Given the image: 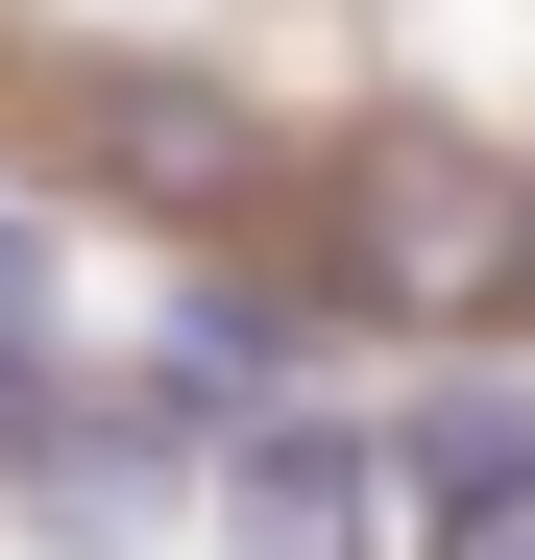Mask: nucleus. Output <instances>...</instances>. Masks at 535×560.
Returning <instances> with one entry per match:
<instances>
[{
  "instance_id": "nucleus-4",
  "label": "nucleus",
  "mask_w": 535,
  "mask_h": 560,
  "mask_svg": "<svg viewBox=\"0 0 535 560\" xmlns=\"http://www.w3.org/2000/svg\"><path fill=\"white\" fill-rule=\"evenodd\" d=\"M73 122H98V171H122L146 220H243V196H268V122L219 98V73H98Z\"/></svg>"
},
{
  "instance_id": "nucleus-5",
  "label": "nucleus",
  "mask_w": 535,
  "mask_h": 560,
  "mask_svg": "<svg viewBox=\"0 0 535 560\" xmlns=\"http://www.w3.org/2000/svg\"><path fill=\"white\" fill-rule=\"evenodd\" d=\"M390 488H414V536H438V512H487V488H535V390H511V365L390 390Z\"/></svg>"
},
{
  "instance_id": "nucleus-7",
  "label": "nucleus",
  "mask_w": 535,
  "mask_h": 560,
  "mask_svg": "<svg viewBox=\"0 0 535 560\" xmlns=\"http://www.w3.org/2000/svg\"><path fill=\"white\" fill-rule=\"evenodd\" d=\"M25 293H49V244H25V220H0V341H25Z\"/></svg>"
},
{
  "instance_id": "nucleus-6",
  "label": "nucleus",
  "mask_w": 535,
  "mask_h": 560,
  "mask_svg": "<svg viewBox=\"0 0 535 560\" xmlns=\"http://www.w3.org/2000/svg\"><path fill=\"white\" fill-rule=\"evenodd\" d=\"M414 560H535V488H487V512H438Z\"/></svg>"
},
{
  "instance_id": "nucleus-3",
  "label": "nucleus",
  "mask_w": 535,
  "mask_h": 560,
  "mask_svg": "<svg viewBox=\"0 0 535 560\" xmlns=\"http://www.w3.org/2000/svg\"><path fill=\"white\" fill-rule=\"evenodd\" d=\"M293 365H317V293H268V268H195V293H170V341H146V415L268 439V415H317Z\"/></svg>"
},
{
  "instance_id": "nucleus-2",
  "label": "nucleus",
  "mask_w": 535,
  "mask_h": 560,
  "mask_svg": "<svg viewBox=\"0 0 535 560\" xmlns=\"http://www.w3.org/2000/svg\"><path fill=\"white\" fill-rule=\"evenodd\" d=\"M219 560H414V488H390V415H268L219 439Z\"/></svg>"
},
{
  "instance_id": "nucleus-1",
  "label": "nucleus",
  "mask_w": 535,
  "mask_h": 560,
  "mask_svg": "<svg viewBox=\"0 0 535 560\" xmlns=\"http://www.w3.org/2000/svg\"><path fill=\"white\" fill-rule=\"evenodd\" d=\"M317 268H341L366 317H414V341H487V317H535V171L390 122V147H341V244H317Z\"/></svg>"
}]
</instances>
